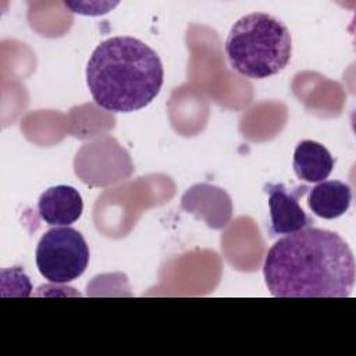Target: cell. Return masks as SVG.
I'll return each instance as SVG.
<instances>
[{
  "mask_svg": "<svg viewBox=\"0 0 356 356\" xmlns=\"http://www.w3.org/2000/svg\"><path fill=\"white\" fill-rule=\"evenodd\" d=\"M164 82L159 54L132 36L103 40L86 65V85L97 106L113 113H132L150 104Z\"/></svg>",
  "mask_w": 356,
  "mask_h": 356,
  "instance_id": "obj_2",
  "label": "cell"
},
{
  "mask_svg": "<svg viewBox=\"0 0 356 356\" xmlns=\"http://www.w3.org/2000/svg\"><path fill=\"white\" fill-rule=\"evenodd\" d=\"M263 274L275 298H346L355 286L356 267L343 238L307 227L271 245Z\"/></svg>",
  "mask_w": 356,
  "mask_h": 356,
  "instance_id": "obj_1",
  "label": "cell"
},
{
  "mask_svg": "<svg viewBox=\"0 0 356 356\" xmlns=\"http://www.w3.org/2000/svg\"><path fill=\"white\" fill-rule=\"evenodd\" d=\"M309 189L307 185H299L293 191L286 189L284 184H267L264 186L268 195L271 236L289 235L313 225V218L299 204V197Z\"/></svg>",
  "mask_w": 356,
  "mask_h": 356,
  "instance_id": "obj_5",
  "label": "cell"
},
{
  "mask_svg": "<svg viewBox=\"0 0 356 356\" xmlns=\"http://www.w3.org/2000/svg\"><path fill=\"white\" fill-rule=\"evenodd\" d=\"M334 157L325 146L316 140H300L293 152V170L306 182H321L332 171Z\"/></svg>",
  "mask_w": 356,
  "mask_h": 356,
  "instance_id": "obj_8",
  "label": "cell"
},
{
  "mask_svg": "<svg viewBox=\"0 0 356 356\" xmlns=\"http://www.w3.org/2000/svg\"><path fill=\"white\" fill-rule=\"evenodd\" d=\"M35 256L42 277L54 284H67L85 273L90 254L79 231L54 227L42 235Z\"/></svg>",
  "mask_w": 356,
  "mask_h": 356,
  "instance_id": "obj_4",
  "label": "cell"
},
{
  "mask_svg": "<svg viewBox=\"0 0 356 356\" xmlns=\"http://www.w3.org/2000/svg\"><path fill=\"white\" fill-rule=\"evenodd\" d=\"M352 203V189L342 181H321L309 192L307 206L313 214L334 220L348 211Z\"/></svg>",
  "mask_w": 356,
  "mask_h": 356,
  "instance_id": "obj_7",
  "label": "cell"
},
{
  "mask_svg": "<svg viewBox=\"0 0 356 356\" xmlns=\"http://www.w3.org/2000/svg\"><path fill=\"white\" fill-rule=\"evenodd\" d=\"M38 211L46 224L68 227L75 222L83 211L82 196L70 185L50 186L40 195Z\"/></svg>",
  "mask_w": 356,
  "mask_h": 356,
  "instance_id": "obj_6",
  "label": "cell"
},
{
  "mask_svg": "<svg viewBox=\"0 0 356 356\" xmlns=\"http://www.w3.org/2000/svg\"><path fill=\"white\" fill-rule=\"evenodd\" d=\"M229 65L250 79H264L281 72L292 56V38L286 25L266 13L241 17L225 40Z\"/></svg>",
  "mask_w": 356,
  "mask_h": 356,
  "instance_id": "obj_3",
  "label": "cell"
}]
</instances>
